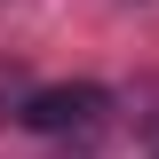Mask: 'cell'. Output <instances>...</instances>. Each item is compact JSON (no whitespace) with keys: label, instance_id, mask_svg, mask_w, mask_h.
Masks as SVG:
<instances>
[{"label":"cell","instance_id":"cell-1","mask_svg":"<svg viewBox=\"0 0 159 159\" xmlns=\"http://www.w3.org/2000/svg\"><path fill=\"white\" fill-rule=\"evenodd\" d=\"M103 111H111V96L96 80H72V88H40L24 103V127H40V135H88Z\"/></svg>","mask_w":159,"mask_h":159}]
</instances>
